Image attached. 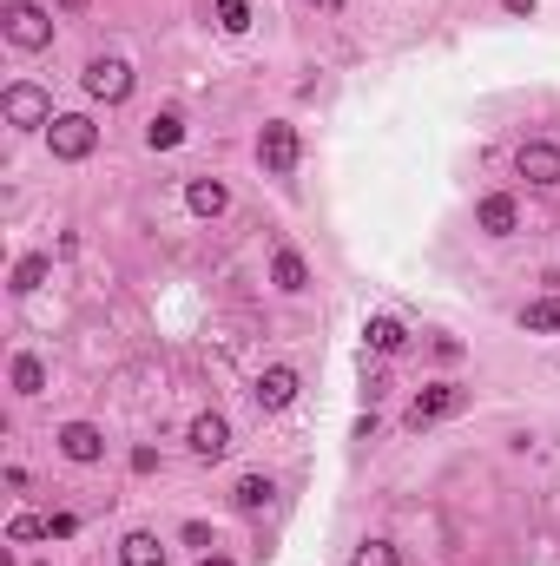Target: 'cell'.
<instances>
[{"label":"cell","instance_id":"3957f363","mask_svg":"<svg viewBox=\"0 0 560 566\" xmlns=\"http://www.w3.org/2000/svg\"><path fill=\"white\" fill-rule=\"evenodd\" d=\"M47 145H53V158H86L99 145V126L86 119V112H60L47 126Z\"/></svg>","mask_w":560,"mask_h":566},{"label":"cell","instance_id":"ac0fdd59","mask_svg":"<svg viewBox=\"0 0 560 566\" xmlns=\"http://www.w3.org/2000/svg\"><path fill=\"white\" fill-rule=\"evenodd\" d=\"M14 389H20V395H40V389H47V369H40V356H14Z\"/></svg>","mask_w":560,"mask_h":566},{"label":"cell","instance_id":"d6986e66","mask_svg":"<svg viewBox=\"0 0 560 566\" xmlns=\"http://www.w3.org/2000/svg\"><path fill=\"white\" fill-rule=\"evenodd\" d=\"M47 257H20V264H14V290H20V297H27V290H40V283H47Z\"/></svg>","mask_w":560,"mask_h":566},{"label":"cell","instance_id":"ffe728a7","mask_svg":"<svg viewBox=\"0 0 560 566\" xmlns=\"http://www.w3.org/2000/svg\"><path fill=\"white\" fill-rule=\"evenodd\" d=\"M218 27L224 33H244V27H251V0H218Z\"/></svg>","mask_w":560,"mask_h":566},{"label":"cell","instance_id":"83f0119b","mask_svg":"<svg viewBox=\"0 0 560 566\" xmlns=\"http://www.w3.org/2000/svg\"><path fill=\"white\" fill-rule=\"evenodd\" d=\"M317 7H330V0H317Z\"/></svg>","mask_w":560,"mask_h":566},{"label":"cell","instance_id":"484cf974","mask_svg":"<svg viewBox=\"0 0 560 566\" xmlns=\"http://www.w3.org/2000/svg\"><path fill=\"white\" fill-rule=\"evenodd\" d=\"M198 566H231V560H218V553H205V560H198Z\"/></svg>","mask_w":560,"mask_h":566},{"label":"cell","instance_id":"9a60e30c","mask_svg":"<svg viewBox=\"0 0 560 566\" xmlns=\"http://www.w3.org/2000/svg\"><path fill=\"white\" fill-rule=\"evenodd\" d=\"M271 277H277V290H304V283H310V264H304L297 251H277V257H271Z\"/></svg>","mask_w":560,"mask_h":566},{"label":"cell","instance_id":"cb8c5ba5","mask_svg":"<svg viewBox=\"0 0 560 566\" xmlns=\"http://www.w3.org/2000/svg\"><path fill=\"white\" fill-rule=\"evenodd\" d=\"M73 534H80V520L73 514H47V540H73Z\"/></svg>","mask_w":560,"mask_h":566},{"label":"cell","instance_id":"5bb4252c","mask_svg":"<svg viewBox=\"0 0 560 566\" xmlns=\"http://www.w3.org/2000/svg\"><path fill=\"white\" fill-rule=\"evenodd\" d=\"M475 224H481L488 237H508V231H514V198H501V191H495V198H481Z\"/></svg>","mask_w":560,"mask_h":566},{"label":"cell","instance_id":"ba28073f","mask_svg":"<svg viewBox=\"0 0 560 566\" xmlns=\"http://www.w3.org/2000/svg\"><path fill=\"white\" fill-rule=\"evenodd\" d=\"M60 455L86 468V461H99V455H106V435H99L93 422H66V428H60Z\"/></svg>","mask_w":560,"mask_h":566},{"label":"cell","instance_id":"7a4b0ae2","mask_svg":"<svg viewBox=\"0 0 560 566\" xmlns=\"http://www.w3.org/2000/svg\"><path fill=\"white\" fill-rule=\"evenodd\" d=\"M0 106H7V126H20V132H33V126H53V99L40 93V86H7L0 93Z\"/></svg>","mask_w":560,"mask_h":566},{"label":"cell","instance_id":"2e32d148","mask_svg":"<svg viewBox=\"0 0 560 566\" xmlns=\"http://www.w3.org/2000/svg\"><path fill=\"white\" fill-rule=\"evenodd\" d=\"M178 139H185V119H178V112H159V119L145 126V145H152V152H172Z\"/></svg>","mask_w":560,"mask_h":566},{"label":"cell","instance_id":"e0dca14e","mask_svg":"<svg viewBox=\"0 0 560 566\" xmlns=\"http://www.w3.org/2000/svg\"><path fill=\"white\" fill-rule=\"evenodd\" d=\"M521 330H534V336L560 330V297H541V303H528V310H521Z\"/></svg>","mask_w":560,"mask_h":566},{"label":"cell","instance_id":"4fadbf2b","mask_svg":"<svg viewBox=\"0 0 560 566\" xmlns=\"http://www.w3.org/2000/svg\"><path fill=\"white\" fill-rule=\"evenodd\" d=\"M185 205H192L198 218H218V211L231 205V191H224L218 178H192V191H185Z\"/></svg>","mask_w":560,"mask_h":566},{"label":"cell","instance_id":"8992f818","mask_svg":"<svg viewBox=\"0 0 560 566\" xmlns=\"http://www.w3.org/2000/svg\"><path fill=\"white\" fill-rule=\"evenodd\" d=\"M514 165H521L528 185H560V145H547V139H528L514 152Z\"/></svg>","mask_w":560,"mask_h":566},{"label":"cell","instance_id":"30bf717a","mask_svg":"<svg viewBox=\"0 0 560 566\" xmlns=\"http://www.w3.org/2000/svg\"><path fill=\"white\" fill-rule=\"evenodd\" d=\"M290 395H297V376H290V369H264V376H257V409H290Z\"/></svg>","mask_w":560,"mask_h":566},{"label":"cell","instance_id":"9c48e42d","mask_svg":"<svg viewBox=\"0 0 560 566\" xmlns=\"http://www.w3.org/2000/svg\"><path fill=\"white\" fill-rule=\"evenodd\" d=\"M224 448H231V422H224V415H198V422H192V455L218 461Z\"/></svg>","mask_w":560,"mask_h":566},{"label":"cell","instance_id":"7402d4cb","mask_svg":"<svg viewBox=\"0 0 560 566\" xmlns=\"http://www.w3.org/2000/svg\"><path fill=\"white\" fill-rule=\"evenodd\" d=\"M350 566H396V547H389V540H363Z\"/></svg>","mask_w":560,"mask_h":566},{"label":"cell","instance_id":"5b68a950","mask_svg":"<svg viewBox=\"0 0 560 566\" xmlns=\"http://www.w3.org/2000/svg\"><path fill=\"white\" fill-rule=\"evenodd\" d=\"M297 152H304V145H297V126H264V139H257V158H264V172H297Z\"/></svg>","mask_w":560,"mask_h":566},{"label":"cell","instance_id":"603a6c76","mask_svg":"<svg viewBox=\"0 0 560 566\" xmlns=\"http://www.w3.org/2000/svg\"><path fill=\"white\" fill-rule=\"evenodd\" d=\"M7 540H47V520L40 514H14L7 520Z\"/></svg>","mask_w":560,"mask_h":566},{"label":"cell","instance_id":"277c9868","mask_svg":"<svg viewBox=\"0 0 560 566\" xmlns=\"http://www.w3.org/2000/svg\"><path fill=\"white\" fill-rule=\"evenodd\" d=\"M86 93L106 99V106L132 99V66H126V60H93V66H86Z\"/></svg>","mask_w":560,"mask_h":566},{"label":"cell","instance_id":"7c38bea8","mask_svg":"<svg viewBox=\"0 0 560 566\" xmlns=\"http://www.w3.org/2000/svg\"><path fill=\"white\" fill-rule=\"evenodd\" d=\"M119 566H165L159 534H126L119 540Z\"/></svg>","mask_w":560,"mask_h":566},{"label":"cell","instance_id":"6da1fadb","mask_svg":"<svg viewBox=\"0 0 560 566\" xmlns=\"http://www.w3.org/2000/svg\"><path fill=\"white\" fill-rule=\"evenodd\" d=\"M0 27H7V40H14L20 53H40L53 47V20L33 7V0H7V14H0Z\"/></svg>","mask_w":560,"mask_h":566},{"label":"cell","instance_id":"52a82bcc","mask_svg":"<svg viewBox=\"0 0 560 566\" xmlns=\"http://www.w3.org/2000/svg\"><path fill=\"white\" fill-rule=\"evenodd\" d=\"M468 395L455 389V382H435V389H422L416 402H409V428H422V422H442V415H455Z\"/></svg>","mask_w":560,"mask_h":566},{"label":"cell","instance_id":"4316f807","mask_svg":"<svg viewBox=\"0 0 560 566\" xmlns=\"http://www.w3.org/2000/svg\"><path fill=\"white\" fill-rule=\"evenodd\" d=\"M60 7H66V14H80V7H86V0H60Z\"/></svg>","mask_w":560,"mask_h":566},{"label":"cell","instance_id":"d4e9b609","mask_svg":"<svg viewBox=\"0 0 560 566\" xmlns=\"http://www.w3.org/2000/svg\"><path fill=\"white\" fill-rule=\"evenodd\" d=\"M501 7H508V14H528V20H534V0H501Z\"/></svg>","mask_w":560,"mask_h":566},{"label":"cell","instance_id":"8fae6325","mask_svg":"<svg viewBox=\"0 0 560 566\" xmlns=\"http://www.w3.org/2000/svg\"><path fill=\"white\" fill-rule=\"evenodd\" d=\"M363 343L376 349V356H396V349L409 343V330H402L396 316H369V323H363Z\"/></svg>","mask_w":560,"mask_h":566},{"label":"cell","instance_id":"44dd1931","mask_svg":"<svg viewBox=\"0 0 560 566\" xmlns=\"http://www.w3.org/2000/svg\"><path fill=\"white\" fill-rule=\"evenodd\" d=\"M264 501H271V481H264V474H244V481H238V507H251V514H257Z\"/></svg>","mask_w":560,"mask_h":566}]
</instances>
